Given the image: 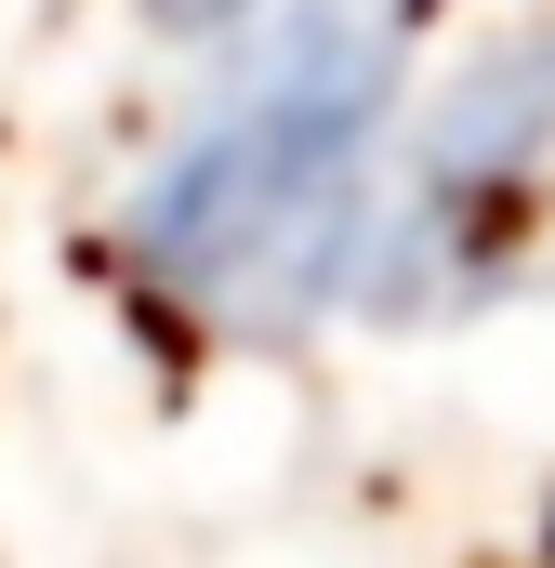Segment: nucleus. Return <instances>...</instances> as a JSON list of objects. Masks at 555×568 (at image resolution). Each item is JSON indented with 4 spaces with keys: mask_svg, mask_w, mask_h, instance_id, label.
I'll list each match as a JSON object with an SVG mask.
<instances>
[{
    "mask_svg": "<svg viewBox=\"0 0 555 568\" xmlns=\"http://www.w3.org/2000/svg\"><path fill=\"white\" fill-rule=\"evenodd\" d=\"M411 93V0H265L212 40V80L145 145L120 265L212 344H291L317 317H357Z\"/></svg>",
    "mask_w": 555,
    "mask_h": 568,
    "instance_id": "obj_1",
    "label": "nucleus"
},
{
    "mask_svg": "<svg viewBox=\"0 0 555 568\" xmlns=\"http://www.w3.org/2000/svg\"><path fill=\"white\" fill-rule=\"evenodd\" d=\"M529 278H555V27L476 40L450 80L411 93L357 317L423 331V317H476Z\"/></svg>",
    "mask_w": 555,
    "mask_h": 568,
    "instance_id": "obj_2",
    "label": "nucleus"
},
{
    "mask_svg": "<svg viewBox=\"0 0 555 568\" xmlns=\"http://www.w3.org/2000/svg\"><path fill=\"white\" fill-rule=\"evenodd\" d=\"M145 27H172V40H225V27H252L265 0H133Z\"/></svg>",
    "mask_w": 555,
    "mask_h": 568,
    "instance_id": "obj_3",
    "label": "nucleus"
}]
</instances>
